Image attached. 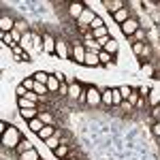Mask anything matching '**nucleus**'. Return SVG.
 Wrapping results in <instances>:
<instances>
[{"instance_id": "nucleus-1", "label": "nucleus", "mask_w": 160, "mask_h": 160, "mask_svg": "<svg viewBox=\"0 0 160 160\" xmlns=\"http://www.w3.org/2000/svg\"><path fill=\"white\" fill-rule=\"evenodd\" d=\"M22 139H24V137H22V132H19V128H17V126H11V124H9L7 132L2 135V145H4V148L15 149L17 145H19V141H22Z\"/></svg>"}, {"instance_id": "nucleus-2", "label": "nucleus", "mask_w": 160, "mask_h": 160, "mask_svg": "<svg viewBox=\"0 0 160 160\" xmlns=\"http://www.w3.org/2000/svg\"><path fill=\"white\" fill-rule=\"evenodd\" d=\"M86 102L90 105V107H98V105H102V92H100L96 86L86 88Z\"/></svg>"}, {"instance_id": "nucleus-3", "label": "nucleus", "mask_w": 160, "mask_h": 160, "mask_svg": "<svg viewBox=\"0 0 160 160\" xmlns=\"http://www.w3.org/2000/svg\"><path fill=\"white\" fill-rule=\"evenodd\" d=\"M139 28H141V24H139V19H137V17H130V19H126V22L120 26L122 34H124V37H128V38L132 37V34H135Z\"/></svg>"}, {"instance_id": "nucleus-4", "label": "nucleus", "mask_w": 160, "mask_h": 160, "mask_svg": "<svg viewBox=\"0 0 160 160\" xmlns=\"http://www.w3.org/2000/svg\"><path fill=\"white\" fill-rule=\"evenodd\" d=\"M86 53H88V49L81 43H75V47H71V60L75 64H83L86 62Z\"/></svg>"}, {"instance_id": "nucleus-5", "label": "nucleus", "mask_w": 160, "mask_h": 160, "mask_svg": "<svg viewBox=\"0 0 160 160\" xmlns=\"http://www.w3.org/2000/svg\"><path fill=\"white\" fill-rule=\"evenodd\" d=\"M56 56L60 60H71V47L66 45V41L58 38V43H56Z\"/></svg>"}, {"instance_id": "nucleus-6", "label": "nucleus", "mask_w": 160, "mask_h": 160, "mask_svg": "<svg viewBox=\"0 0 160 160\" xmlns=\"http://www.w3.org/2000/svg\"><path fill=\"white\" fill-rule=\"evenodd\" d=\"M100 4H102V7L111 13V15H115L120 9H124V7H126V2H124V0H102Z\"/></svg>"}, {"instance_id": "nucleus-7", "label": "nucleus", "mask_w": 160, "mask_h": 160, "mask_svg": "<svg viewBox=\"0 0 160 160\" xmlns=\"http://www.w3.org/2000/svg\"><path fill=\"white\" fill-rule=\"evenodd\" d=\"M56 43L58 38H53L51 34H43V53H56Z\"/></svg>"}, {"instance_id": "nucleus-8", "label": "nucleus", "mask_w": 160, "mask_h": 160, "mask_svg": "<svg viewBox=\"0 0 160 160\" xmlns=\"http://www.w3.org/2000/svg\"><path fill=\"white\" fill-rule=\"evenodd\" d=\"M83 11H86V4H83V2H71V4H68V15L73 17L75 22L81 17V13H83Z\"/></svg>"}, {"instance_id": "nucleus-9", "label": "nucleus", "mask_w": 160, "mask_h": 160, "mask_svg": "<svg viewBox=\"0 0 160 160\" xmlns=\"http://www.w3.org/2000/svg\"><path fill=\"white\" fill-rule=\"evenodd\" d=\"M0 30L2 32H13L15 30V22H13L9 15H2L0 17Z\"/></svg>"}, {"instance_id": "nucleus-10", "label": "nucleus", "mask_w": 160, "mask_h": 160, "mask_svg": "<svg viewBox=\"0 0 160 160\" xmlns=\"http://www.w3.org/2000/svg\"><path fill=\"white\" fill-rule=\"evenodd\" d=\"M83 66H90V68H96V66H100L98 53H94V51H88V53H86V62H83Z\"/></svg>"}, {"instance_id": "nucleus-11", "label": "nucleus", "mask_w": 160, "mask_h": 160, "mask_svg": "<svg viewBox=\"0 0 160 160\" xmlns=\"http://www.w3.org/2000/svg\"><path fill=\"white\" fill-rule=\"evenodd\" d=\"M56 132H58V128H56V126H43V128H41V132H38L37 137L41 139V141H47V139L53 137Z\"/></svg>"}, {"instance_id": "nucleus-12", "label": "nucleus", "mask_w": 160, "mask_h": 160, "mask_svg": "<svg viewBox=\"0 0 160 160\" xmlns=\"http://www.w3.org/2000/svg\"><path fill=\"white\" fill-rule=\"evenodd\" d=\"M130 17H132V15H130V11H128V7H124V9H120V11H118L115 15H113L115 24H120V26H122L124 22H126V19H130Z\"/></svg>"}, {"instance_id": "nucleus-13", "label": "nucleus", "mask_w": 160, "mask_h": 160, "mask_svg": "<svg viewBox=\"0 0 160 160\" xmlns=\"http://www.w3.org/2000/svg\"><path fill=\"white\" fill-rule=\"evenodd\" d=\"M102 49L107 51L109 56H113V58H115V56H118V49H120V45H118V41H115V38L111 37V38H109V43H107V45H105Z\"/></svg>"}, {"instance_id": "nucleus-14", "label": "nucleus", "mask_w": 160, "mask_h": 160, "mask_svg": "<svg viewBox=\"0 0 160 160\" xmlns=\"http://www.w3.org/2000/svg\"><path fill=\"white\" fill-rule=\"evenodd\" d=\"M19 115L24 122H30V120L38 118V109H19Z\"/></svg>"}, {"instance_id": "nucleus-15", "label": "nucleus", "mask_w": 160, "mask_h": 160, "mask_svg": "<svg viewBox=\"0 0 160 160\" xmlns=\"http://www.w3.org/2000/svg\"><path fill=\"white\" fill-rule=\"evenodd\" d=\"M38 118H41V122L45 126H53L56 124V118L51 115V111H38Z\"/></svg>"}, {"instance_id": "nucleus-16", "label": "nucleus", "mask_w": 160, "mask_h": 160, "mask_svg": "<svg viewBox=\"0 0 160 160\" xmlns=\"http://www.w3.org/2000/svg\"><path fill=\"white\" fill-rule=\"evenodd\" d=\"M19 160H41V154L32 148V149H28V152H24V154H19Z\"/></svg>"}, {"instance_id": "nucleus-17", "label": "nucleus", "mask_w": 160, "mask_h": 160, "mask_svg": "<svg viewBox=\"0 0 160 160\" xmlns=\"http://www.w3.org/2000/svg\"><path fill=\"white\" fill-rule=\"evenodd\" d=\"M43 143H45V145H47V148H49L51 152H53V149H56L58 145H60V130H58V132H56L53 137H49L47 141H43Z\"/></svg>"}, {"instance_id": "nucleus-18", "label": "nucleus", "mask_w": 160, "mask_h": 160, "mask_svg": "<svg viewBox=\"0 0 160 160\" xmlns=\"http://www.w3.org/2000/svg\"><path fill=\"white\" fill-rule=\"evenodd\" d=\"M149 105H152V107H156V105H160V90L158 88H152V90H149Z\"/></svg>"}, {"instance_id": "nucleus-19", "label": "nucleus", "mask_w": 160, "mask_h": 160, "mask_svg": "<svg viewBox=\"0 0 160 160\" xmlns=\"http://www.w3.org/2000/svg\"><path fill=\"white\" fill-rule=\"evenodd\" d=\"M43 126H45V124L41 122V118H34V120H30V122H28V128H30L34 135H38V132H41V128H43Z\"/></svg>"}, {"instance_id": "nucleus-20", "label": "nucleus", "mask_w": 160, "mask_h": 160, "mask_svg": "<svg viewBox=\"0 0 160 160\" xmlns=\"http://www.w3.org/2000/svg\"><path fill=\"white\" fill-rule=\"evenodd\" d=\"M53 154H56V158H60V160L68 158V145H64V143H60L58 148L53 149Z\"/></svg>"}, {"instance_id": "nucleus-21", "label": "nucleus", "mask_w": 160, "mask_h": 160, "mask_svg": "<svg viewBox=\"0 0 160 160\" xmlns=\"http://www.w3.org/2000/svg\"><path fill=\"white\" fill-rule=\"evenodd\" d=\"M17 107L19 109H38L37 102H32V100H28V98H17Z\"/></svg>"}, {"instance_id": "nucleus-22", "label": "nucleus", "mask_w": 160, "mask_h": 160, "mask_svg": "<svg viewBox=\"0 0 160 160\" xmlns=\"http://www.w3.org/2000/svg\"><path fill=\"white\" fill-rule=\"evenodd\" d=\"M105 37H111L109 30H107V26H102V28H98V30H92V38H94V41H100V38H105Z\"/></svg>"}, {"instance_id": "nucleus-23", "label": "nucleus", "mask_w": 160, "mask_h": 160, "mask_svg": "<svg viewBox=\"0 0 160 160\" xmlns=\"http://www.w3.org/2000/svg\"><path fill=\"white\" fill-rule=\"evenodd\" d=\"M32 77H34V81H37V83H43V86H47V81H49L51 75H47L45 71H37V73L32 75Z\"/></svg>"}, {"instance_id": "nucleus-24", "label": "nucleus", "mask_w": 160, "mask_h": 160, "mask_svg": "<svg viewBox=\"0 0 160 160\" xmlns=\"http://www.w3.org/2000/svg\"><path fill=\"white\" fill-rule=\"evenodd\" d=\"M47 90H49L51 94H58V90H60V81L56 79V75H51L49 81H47Z\"/></svg>"}, {"instance_id": "nucleus-25", "label": "nucleus", "mask_w": 160, "mask_h": 160, "mask_svg": "<svg viewBox=\"0 0 160 160\" xmlns=\"http://www.w3.org/2000/svg\"><path fill=\"white\" fill-rule=\"evenodd\" d=\"M32 148H34V145H32V143H30V141L24 137V139L19 141V145L15 148V152H17V154H24V152H28V149H32Z\"/></svg>"}, {"instance_id": "nucleus-26", "label": "nucleus", "mask_w": 160, "mask_h": 160, "mask_svg": "<svg viewBox=\"0 0 160 160\" xmlns=\"http://www.w3.org/2000/svg\"><path fill=\"white\" fill-rule=\"evenodd\" d=\"M102 92V105L105 107H111L113 105V96H111V88H107V90H100Z\"/></svg>"}, {"instance_id": "nucleus-27", "label": "nucleus", "mask_w": 160, "mask_h": 160, "mask_svg": "<svg viewBox=\"0 0 160 160\" xmlns=\"http://www.w3.org/2000/svg\"><path fill=\"white\" fill-rule=\"evenodd\" d=\"M111 96H113V107L122 105V94H120V88H111Z\"/></svg>"}, {"instance_id": "nucleus-28", "label": "nucleus", "mask_w": 160, "mask_h": 160, "mask_svg": "<svg viewBox=\"0 0 160 160\" xmlns=\"http://www.w3.org/2000/svg\"><path fill=\"white\" fill-rule=\"evenodd\" d=\"M111 58H113V56H109V53H107L105 49H102V51H98V60H100V66H109V64H111Z\"/></svg>"}, {"instance_id": "nucleus-29", "label": "nucleus", "mask_w": 160, "mask_h": 160, "mask_svg": "<svg viewBox=\"0 0 160 160\" xmlns=\"http://www.w3.org/2000/svg\"><path fill=\"white\" fill-rule=\"evenodd\" d=\"M139 98H141V94H139V90H132V94L128 96V100H126V102H128V105H130V107L135 109V107H137V100H139Z\"/></svg>"}, {"instance_id": "nucleus-30", "label": "nucleus", "mask_w": 160, "mask_h": 160, "mask_svg": "<svg viewBox=\"0 0 160 160\" xmlns=\"http://www.w3.org/2000/svg\"><path fill=\"white\" fill-rule=\"evenodd\" d=\"M32 47L37 51H43V37H38V34H32Z\"/></svg>"}, {"instance_id": "nucleus-31", "label": "nucleus", "mask_w": 160, "mask_h": 160, "mask_svg": "<svg viewBox=\"0 0 160 160\" xmlns=\"http://www.w3.org/2000/svg\"><path fill=\"white\" fill-rule=\"evenodd\" d=\"M34 86H37V81H34V77H32V75L24 79V88L28 90V92H32V90H34Z\"/></svg>"}, {"instance_id": "nucleus-32", "label": "nucleus", "mask_w": 160, "mask_h": 160, "mask_svg": "<svg viewBox=\"0 0 160 160\" xmlns=\"http://www.w3.org/2000/svg\"><path fill=\"white\" fill-rule=\"evenodd\" d=\"M11 37H13V45H22V38H24V34H22L17 28L11 32Z\"/></svg>"}, {"instance_id": "nucleus-33", "label": "nucleus", "mask_w": 160, "mask_h": 160, "mask_svg": "<svg viewBox=\"0 0 160 160\" xmlns=\"http://www.w3.org/2000/svg\"><path fill=\"white\" fill-rule=\"evenodd\" d=\"M102 26H105L102 17H98V15H96V17H94V22H92V26H90V32H92V30H98V28H102Z\"/></svg>"}, {"instance_id": "nucleus-34", "label": "nucleus", "mask_w": 160, "mask_h": 160, "mask_svg": "<svg viewBox=\"0 0 160 160\" xmlns=\"http://www.w3.org/2000/svg\"><path fill=\"white\" fill-rule=\"evenodd\" d=\"M0 38H2V43H4V45L13 47V37H11V32H0Z\"/></svg>"}, {"instance_id": "nucleus-35", "label": "nucleus", "mask_w": 160, "mask_h": 160, "mask_svg": "<svg viewBox=\"0 0 160 160\" xmlns=\"http://www.w3.org/2000/svg\"><path fill=\"white\" fill-rule=\"evenodd\" d=\"M120 94H122L124 100H128V96L132 94V88H130V86H122V88H120Z\"/></svg>"}, {"instance_id": "nucleus-36", "label": "nucleus", "mask_w": 160, "mask_h": 160, "mask_svg": "<svg viewBox=\"0 0 160 160\" xmlns=\"http://www.w3.org/2000/svg\"><path fill=\"white\" fill-rule=\"evenodd\" d=\"M145 49V43H132V51H135V56H141Z\"/></svg>"}, {"instance_id": "nucleus-37", "label": "nucleus", "mask_w": 160, "mask_h": 160, "mask_svg": "<svg viewBox=\"0 0 160 160\" xmlns=\"http://www.w3.org/2000/svg\"><path fill=\"white\" fill-rule=\"evenodd\" d=\"M15 94H17V98H24L26 94H28V90L24 88V83H19V86L15 88Z\"/></svg>"}, {"instance_id": "nucleus-38", "label": "nucleus", "mask_w": 160, "mask_h": 160, "mask_svg": "<svg viewBox=\"0 0 160 160\" xmlns=\"http://www.w3.org/2000/svg\"><path fill=\"white\" fill-rule=\"evenodd\" d=\"M58 96H68V83L64 81V83H60V90H58Z\"/></svg>"}, {"instance_id": "nucleus-39", "label": "nucleus", "mask_w": 160, "mask_h": 160, "mask_svg": "<svg viewBox=\"0 0 160 160\" xmlns=\"http://www.w3.org/2000/svg\"><path fill=\"white\" fill-rule=\"evenodd\" d=\"M152 115H154V120H160V105L152 107Z\"/></svg>"}, {"instance_id": "nucleus-40", "label": "nucleus", "mask_w": 160, "mask_h": 160, "mask_svg": "<svg viewBox=\"0 0 160 160\" xmlns=\"http://www.w3.org/2000/svg\"><path fill=\"white\" fill-rule=\"evenodd\" d=\"M152 132H154L156 137H160V122H156L154 126H152Z\"/></svg>"}, {"instance_id": "nucleus-41", "label": "nucleus", "mask_w": 160, "mask_h": 160, "mask_svg": "<svg viewBox=\"0 0 160 160\" xmlns=\"http://www.w3.org/2000/svg\"><path fill=\"white\" fill-rule=\"evenodd\" d=\"M7 128H9V124L2 120V122H0V135H4V132H7Z\"/></svg>"}, {"instance_id": "nucleus-42", "label": "nucleus", "mask_w": 160, "mask_h": 160, "mask_svg": "<svg viewBox=\"0 0 160 160\" xmlns=\"http://www.w3.org/2000/svg\"><path fill=\"white\" fill-rule=\"evenodd\" d=\"M56 79H58V81H60V83H64V73H60V71H56Z\"/></svg>"}, {"instance_id": "nucleus-43", "label": "nucleus", "mask_w": 160, "mask_h": 160, "mask_svg": "<svg viewBox=\"0 0 160 160\" xmlns=\"http://www.w3.org/2000/svg\"><path fill=\"white\" fill-rule=\"evenodd\" d=\"M64 160H77V158H75V156H68V158H64Z\"/></svg>"}, {"instance_id": "nucleus-44", "label": "nucleus", "mask_w": 160, "mask_h": 160, "mask_svg": "<svg viewBox=\"0 0 160 160\" xmlns=\"http://www.w3.org/2000/svg\"><path fill=\"white\" fill-rule=\"evenodd\" d=\"M158 143H160V137H158Z\"/></svg>"}, {"instance_id": "nucleus-45", "label": "nucleus", "mask_w": 160, "mask_h": 160, "mask_svg": "<svg viewBox=\"0 0 160 160\" xmlns=\"http://www.w3.org/2000/svg\"><path fill=\"white\" fill-rule=\"evenodd\" d=\"M41 160H43V158H41Z\"/></svg>"}]
</instances>
